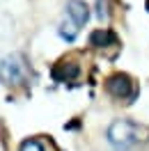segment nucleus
Segmentation results:
<instances>
[{
	"instance_id": "nucleus-9",
	"label": "nucleus",
	"mask_w": 149,
	"mask_h": 151,
	"mask_svg": "<svg viewBox=\"0 0 149 151\" xmlns=\"http://www.w3.org/2000/svg\"><path fill=\"white\" fill-rule=\"evenodd\" d=\"M145 7H147V12H149V0H147V5H145Z\"/></svg>"
},
{
	"instance_id": "nucleus-2",
	"label": "nucleus",
	"mask_w": 149,
	"mask_h": 151,
	"mask_svg": "<svg viewBox=\"0 0 149 151\" xmlns=\"http://www.w3.org/2000/svg\"><path fill=\"white\" fill-rule=\"evenodd\" d=\"M87 19H90V7L83 0H69L67 2V16L60 23V28H57L60 37L64 41H74L78 37V30L87 23Z\"/></svg>"
},
{
	"instance_id": "nucleus-6",
	"label": "nucleus",
	"mask_w": 149,
	"mask_h": 151,
	"mask_svg": "<svg viewBox=\"0 0 149 151\" xmlns=\"http://www.w3.org/2000/svg\"><path fill=\"white\" fill-rule=\"evenodd\" d=\"M90 44L96 46V48H106V46L117 44V37H115L112 30H94L92 35H90Z\"/></svg>"
},
{
	"instance_id": "nucleus-8",
	"label": "nucleus",
	"mask_w": 149,
	"mask_h": 151,
	"mask_svg": "<svg viewBox=\"0 0 149 151\" xmlns=\"http://www.w3.org/2000/svg\"><path fill=\"white\" fill-rule=\"evenodd\" d=\"M106 2H108V0H99V5H96L99 19H110V12H108V7H106Z\"/></svg>"
},
{
	"instance_id": "nucleus-1",
	"label": "nucleus",
	"mask_w": 149,
	"mask_h": 151,
	"mask_svg": "<svg viewBox=\"0 0 149 151\" xmlns=\"http://www.w3.org/2000/svg\"><path fill=\"white\" fill-rule=\"evenodd\" d=\"M108 140L117 151H131V147L149 140V131L129 119H117L108 126Z\"/></svg>"
},
{
	"instance_id": "nucleus-3",
	"label": "nucleus",
	"mask_w": 149,
	"mask_h": 151,
	"mask_svg": "<svg viewBox=\"0 0 149 151\" xmlns=\"http://www.w3.org/2000/svg\"><path fill=\"white\" fill-rule=\"evenodd\" d=\"M106 89H108L110 96L122 99V101L135 96V83H133V78L126 76V73H112L110 78L106 80Z\"/></svg>"
},
{
	"instance_id": "nucleus-4",
	"label": "nucleus",
	"mask_w": 149,
	"mask_h": 151,
	"mask_svg": "<svg viewBox=\"0 0 149 151\" xmlns=\"http://www.w3.org/2000/svg\"><path fill=\"white\" fill-rule=\"evenodd\" d=\"M51 76H53V80H57V83L74 85V83H78V78H80V64L76 62L74 57H62L60 62L53 64Z\"/></svg>"
},
{
	"instance_id": "nucleus-5",
	"label": "nucleus",
	"mask_w": 149,
	"mask_h": 151,
	"mask_svg": "<svg viewBox=\"0 0 149 151\" xmlns=\"http://www.w3.org/2000/svg\"><path fill=\"white\" fill-rule=\"evenodd\" d=\"M0 78L7 85H16L23 83L25 78V66H23V57L21 55H9L0 62Z\"/></svg>"
},
{
	"instance_id": "nucleus-7",
	"label": "nucleus",
	"mask_w": 149,
	"mask_h": 151,
	"mask_svg": "<svg viewBox=\"0 0 149 151\" xmlns=\"http://www.w3.org/2000/svg\"><path fill=\"white\" fill-rule=\"evenodd\" d=\"M19 151H44V144L39 140H25L23 144H21Z\"/></svg>"
}]
</instances>
